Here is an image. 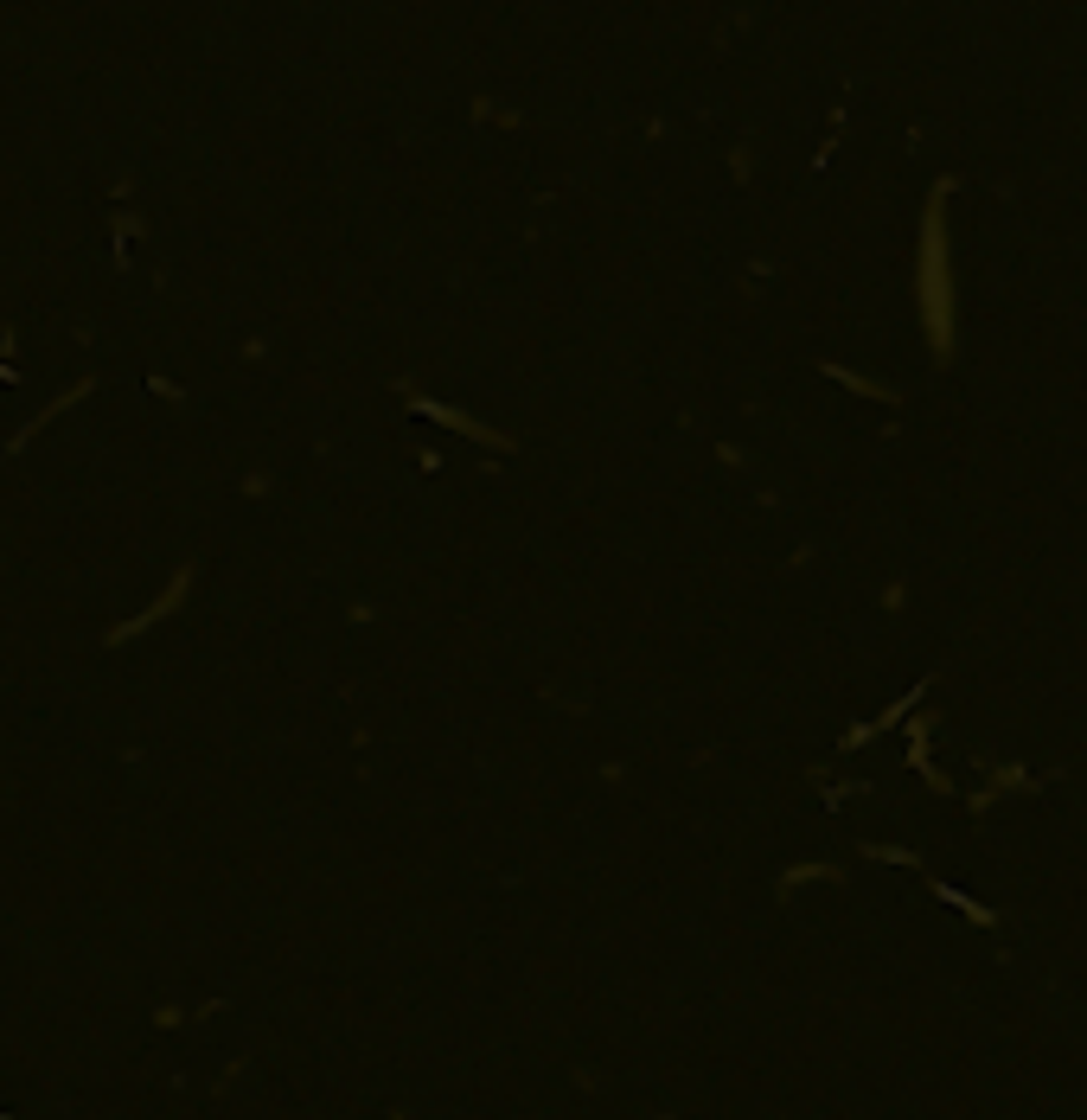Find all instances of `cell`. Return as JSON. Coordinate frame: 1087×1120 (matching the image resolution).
I'll list each match as a JSON object with an SVG mask.
<instances>
[{"label":"cell","instance_id":"cell-2","mask_svg":"<svg viewBox=\"0 0 1087 1120\" xmlns=\"http://www.w3.org/2000/svg\"><path fill=\"white\" fill-rule=\"evenodd\" d=\"M186 589H192V570H180V577H173V589H167L161 602H147V608H141V615H135L128 628H116L110 640H128V634H147V628H153V622H161V615H167V608H173V602H180Z\"/></svg>","mask_w":1087,"mask_h":1120},{"label":"cell","instance_id":"cell-1","mask_svg":"<svg viewBox=\"0 0 1087 1120\" xmlns=\"http://www.w3.org/2000/svg\"><path fill=\"white\" fill-rule=\"evenodd\" d=\"M915 308H921V333L927 346L953 352V263H947V212L941 199H927L921 212V250H915Z\"/></svg>","mask_w":1087,"mask_h":1120}]
</instances>
